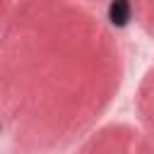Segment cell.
I'll return each mask as SVG.
<instances>
[{
    "label": "cell",
    "instance_id": "1",
    "mask_svg": "<svg viewBox=\"0 0 154 154\" xmlns=\"http://www.w3.org/2000/svg\"><path fill=\"white\" fill-rule=\"evenodd\" d=\"M108 17H111L113 24L123 26V24L130 19V5H128V2H111V7H108Z\"/></svg>",
    "mask_w": 154,
    "mask_h": 154
}]
</instances>
